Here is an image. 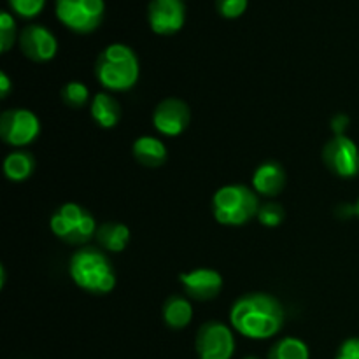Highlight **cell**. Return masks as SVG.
<instances>
[{"mask_svg":"<svg viewBox=\"0 0 359 359\" xmlns=\"http://www.w3.org/2000/svg\"><path fill=\"white\" fill-rule=\"evenodd\" d=\"M130 237H132L130 228L119 221H105L98 224L97 235H95L100 249L111 255H119L125 251L130 244Z\"/></svg>","mask_w":359,"mask_h":359,"instance_id":"cell-17","label":"cell"},{"mask_svg":"<svg viewBox=\"0 0 359 359\" xmlns=\"http://www.w3.org/2000/svg\"><path fill=\"white\" fill-rule=\"evenodd\" d=\"M132 154L137 163L146 168H160L168 160L167 144L154 135L137 137L132 146Z\"/></svg>","mask_w":359,"mask_h":359,"instance_id":"cell-15","label":"cell"},{"mask_svg":"<svg viewBox=\"0 0 359 359\" xmlns=\"http://www.w3.org/2000/svg\"><path fill=\"white\" fill-rule=\"evenodd\" d=\"M212 216L223 226H244L258 216V193L244 184H224L212 196Z\"/></svg>","mask_w":359,"mask_h":359,"instance_id":"cell-4","label":"cell"},{"mask_svg":"<svg viewBox=\"0 0 359 359\" xmlns=\"http://www.w3.org/2000/svg\"><path fill=\"white\" fill-rule=\"evenodd\" d=\"M62 100L70 109H83L90 102V90L81 81H69L62 90Z\"/></svg>","mask_w":359,"mask_h":359,"instance_id":"cell-21","label":"cell"},{"mask_svg":"<svg viewBox=\"0 0 359 359\" xmlns=\"http://www.w3.org/2000/svg\"><path fill=\"white\" fill-rule=\"evenodd\" d=\"M90 112L93 121L105 130L116 128L121 119V105L109 91H100V93L93 95L90 102Z\"/></svg>","mask_w":359,"mask_h":359,"instance_id":"cell-16","label":"cell"},{"mask_svg":"<svg viewBox=\"0 0 359 359\" xmlns=\"http://www.w3.org/2000/svg\"><path fill=\"white\" fill-rule=\"evenodd\" d=\"M69 276L79 290L90 294H109L116 287L114 265L104 249L81 248L70 256Z\"/></svg>","mask_w":359,"mask_h":359,"instance_id":"cell-3","label":"cell"},{"mask_svg":"<svg viewBox=\"0 0 359 359\" xmlns=\"http://www.w3.org/2000/svg\"><path fill=\"white\" fill-rule=\"evenodd\" d=\"M4 175L11 182H23L32 177L35 170V158L25 149H14L4 158Z\"/></svg>","mask_w":359,"mask_h":359,"instance_id":"cell-19","label":"cell"},{"mask_svg":"<svg viewBox=\"0 0 359 359\" xmlns=\"http://www.w3.org/2000/svg\"><path fill=\"white\" fill-rule=\"evenodd\" d=\"M333 359H359V337H353L342 342Z\"/></svg>","mask_w":359,"mask_h":359,"instance_id":"cell-26","label":"cell"},{"mask_svg":"<svg viewBox=\"0 0 359 359\" xmlns=\"http://www.w3.org/2000/svg\"><path fill=\"white\" fill-rule=\"evenodd\" d=\"M349 126V118L346 114H337L332 121V130L335 135H346V130Z\"/></svg>","mask_w":359,"mask_h":359,"instance_id":"cell-27","label":"cell"},{"mask_svg":"<svg viewBox=\"0 0 359 359\" xmlns=\"http://www.w3.org/2000/svg\"><path fill=\"white\" fill-rule=\"evenodd\" d=\"M151 119L161 137H179L189 126L191 111L182 98L167 97L154 107Z\"/></svg>","mask_w":359,"mask_h":359,"instance_id":"cell-10","label":"cell"},{"mask_svg":"<svg viewBox=\"0 0 359 359\" xmlns=\"http://www.w3.org/2000/svg\"><path fill=\"white\" fill-rule=\"evenodd\" d=\"M55 14L74 34L88 35L100 28L105 18V0H55Z\"/></svg>","mask_w":359,"mask_h":359,"instance_id":"cell-6","label":"cell"},{"mask_svg":"<svg viewBox=\"0 0 359 359\" xmlns=\"http://www.w3.org/2000/svg\"><path fill=\"white\" fill-rule=\"evenodd\" d=\"M242 359H259V358H256V356H245V358H242Z\"/></svg>","mask_w":359,"mask_h":359,"instance_id":"cell-30","label":"cell"},{"mask_svg":"<svg viewBox=\"0 0 359 359\" xmlns=\"http://www.w3.org/2000/svg\"><path fill=\"white\" fill-rule=\"evenodd\" d=\"M251 184L258 195L266 196V198H276L283 193L284 186H286L284 167L277 161H265V163L258 165L256 170L252 172Z\"/></svg>","mask_w":359,"mask_h":359,"instance_id":"cell-14","label":"cell"},{"mask_svg":"<svg viewBox=\"0 0 359 359\" xmlns=\"http://www.w3.org/2000/svg\"><path fill=\"white\" fill-rule=\"evenodd\" d=\"M20 49L28 60L35 63H48L58 53V39L48 27L30 23L20 32Z\"/></svg>","mask_w":359,"mask_h":359,"instance_id":"cell-11","label":"cell"},{"mask_svg":"<svg viewBox=\"0 0 359 359\" xmlns=\"http://www.w3.org/2000/svg\"><path fill=\"white\" fill-rule=\"evenodd\" d=\"M198 359H231L235 354L233 328L221 321H207L198 328L195 339Z\"/></svg>","mask_w":359,"mask_h":359,"instance_id":"cell-8","label":"cell"},{"mask_svg":"<svg viewBox=\"0 0 359 359\" xmlns=\"http://www.w3.org/2000/svg\"><path fill=\"white\" fill-rule=\"evenodd\" d=\"M249 0H216V11L224 20H237L248 11Z\"/></svg>","mask_w":359,"mask_h":359,"instance_id":"cell-25","label":"cell"},{"mask_svg":"<svg viewBox=\"0 0 359 359\" xmlns=\"http://www.w3.org/2000/svg\"><path fill=\"white\" fill-rule=\"evenodd\" d=\"M323 161L340 179L359 175V147L351 137L333 135L323 147Z\"/></svg>","mask_w":359,"mask_h":359,"instance_id":"cell-9","label":"cell"},{"mask_svg":"<svg viewBox=\"0 0 359 359\" xmlns=\"http://www.w3.org/2000/svg\"><path fill=\"white\" fill-rule=\"evenodd\" d=\"M11 90H13V83H11V77L7 76L6 72H0V95H2V98H7L9 97Z\"/></svg>","mask_w":359,"mask_h":359,"instance_id":"cell-28","label":"cell"},{"mask_svg":"<svg viewBox=\"0 0 359 359\" xmlns=\"http://www.w3.org/2000/svg\"><path fill=\"white\" fill-rule=\"evenodd\" d=\"M193 305L188 297L182 294H172L165 300L161 316H163L165 325L170 330H184L193 321Z\"/></svg>","mask_w":359,"mask_h":359,"instance_id":"cell-18","label":"cell"},{"mask_svg":"<svg viewBox=\"0 0 359 359\" xmlns=\"http://www.w3.org/2000/svg\"><path fill=\"white\" fill-rule=\"evenodd\" d=\"M16 39H20V35H18L14 14L11 11H2V14H0V51H11Z\"/></svg>","mask_w":359,"mask_h":359,"instance_id":"cell-22","label":"cell"},{"mask_svg":"<svg viewBox=\"0 0 359 359\" xmlns=\"http://www.w3.org/2000/svg\"><path fill=\"white\" fill-rule=\"evenodd\" d=\"M41 133V119L34 111L25 107L7 109L0 116V137L7 146L23 149L35 142Z\"/></svg>","mask_w":359,"mask_h":359,"instance_id":"cell-7","label":"cell"},{"mask_svg":"<svg viewBox=\"0 0 359 359\" xmlns=\"http://www.w3.org/2000/svg\"><path fill=\"white\" fill-rule=\"evenodd\" d=\"M147 23L158 35H175L186 23L184 0H149Z\"/></svg>","mask_w":359,"mask_h":359,"instance_id":"cell-12","label":"cell"},{"mask_svg":"<svg viewBox=\"0 0 359 359\" xmlns=\"http://www.w3.org/2000/svg\"><path fill=\"white\" fill-rule=\"evenodd\" d=\"M266 359H311V349L298 337H283L273 344Z\"/></svg>","mask_w":359,"mask_h":359,"instance_id":"cell-20","label":"cell"},{"mask_svg":"<svg viewBox=\"0 0 359 359\" xmlns=\"http://www.w3.org/2000/svg\"><path fill=\"white\" fill-rule=\"evenodd\" d=\"M230 326L244 339H273L284 326V307L269 293H248L231 305Z\"/></svg>","mask_w":359,"mask_h":359,"instance_id":"cell-1","label":"cell"},{"mask_svg":"<svg viewBox=\"0 0 359 359\" xmlns=\"http://www.w3.org/2000/svg\"><path fill=\"white\" fill-rule=\"evenodd\" d=\"M258 221L266 228H277L283 224L284 221V209L280 203L277 202H266L259 207L258 210Z\"/></svg>","mask_w":359,"mask_h":359,"instance_id":"cell-24","label":"cell"},{"mask_svg":"<svg viewBox=\"0 0 359 359\" xmlns=\"http://www.w3.org/2000/svg\"><path fill=\"white\" fill-rule=\"evenodd\" d=\"M11 13L23 20H32L37 18L44 11L46 0H7Z\"/></svg>","mask_w":359,"mask_h":359,"instance_id":"cell-23","label":"cell"},{"mask_svg":"<svg viewBox=\"0 0 359 359\" xmlns=\"http://www.w3.org/2000/svg\"><path fill=\"white\" fill-rule=\"evenodd\" d=\"M53 235L70 245H86L95 238L98 224L86 207L76 202L62 203L49 219Z\"/></svg>","mask_w":359,"mask_h":359,"instance_id":"cell-5","label":"cell"},{"mask_svg":"<svg viewBox=\"0 0 359 359\" xmlns=\"http://www.w3.org/2000/svg\"><path fill=\"white\" fill-rule=\"evenodd\" d=\"M95 77L109 93L130 91L139 83V56L128 44L112 42L98 53L95 62Z\"/></svg>","mask_w":359,"mask_h":359,"instance_id":"cell-2","label":"cell"},{"mask_svg":"<svg viewBox=\"0 0 359 359\" xmlns=\"http://www.w3.org/2000/svg\"><path fill=\"white\" fill-rule=\"evenodd\" d=\"M351 214H354V216H356L359 219V198H358V202L354 203L353 207H351Z\"/></svg>","mask_w":359,"mask_h":359,"instance_id":"cell-29","label":"cell"},{"mask_svg":"<svg viewBox=\"0 0 359 359\" xmlns=\"http://www.w3.org/2000/svg\"><path fill=\"white\" fill-rule=\"evenodd\" d=\"M184 294L189 300L195 302H210L219 297L223 291L224 279L217 270L200 266V269L188 270L179 276Z\"/></svg>","mask_w":359,"mask_h":359,"instance_id":"cell-13","label":"cell"}]
</instances>
